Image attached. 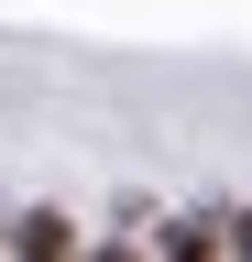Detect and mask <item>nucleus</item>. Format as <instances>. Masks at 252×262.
Returning <instances> with one entry per match:
<instances>
[{
    "label": "nucleus",
    "mask_w": 252,
    "mask_h": 262,
    "mask_svg": "<svg viewBox=\"0 0 252 262\" xmlns=\"http://www.w3.org/2000/svg\"><path fill=\"white\" fill-rule=\"evenodd\" d=\"M22 262H77L66 251V219H22Z\"/></svg>",
    "instance_id": "nucleus-1"
},
{
    "label": "nucleus",
    "mask_w": 252,
    "mask_h": 262,
    "mask_svg": "<svg viewBox=\"0 0 252 262\" xmlns=\"http://www.w3.org/2000/svg\"><path fill=\"white\" fill-rule=\"evenodd\" d=\"M165 262H219V251H208V229H165Z\"/></svg>",
    "instance_id": "nucleus-2"
},
{
    "label": "nucleus",
    "mask_w": 252,
    "mask_h": 262,
    "mask_svg": "<svg viewBox=\"0 0 252 262\" xmlns=\"http://www.w3.org/2000/svg\"><path fill=\"white\" fill-rule=\"evenodd\" d=\"M230 262H252V219H241V229H230Z\"/></svg>",
    "instance_id": "nucleus-3"
},
{
    "label": "nucleus",
    "mask_w": 252,
    "mask_h": 262,
    "mask_svg": "<svg viewBox=\"0 0 252 262\" xmlns=\"http://www.w3.org/2000/svg\"><path fill=\"white\" fill-rule=\"evenodd\" d=\"M99 262H143V251H132V241H110V251H99Z\"/></svg>",
    "instance_id": "nucleus-4"
}]
</instances>
